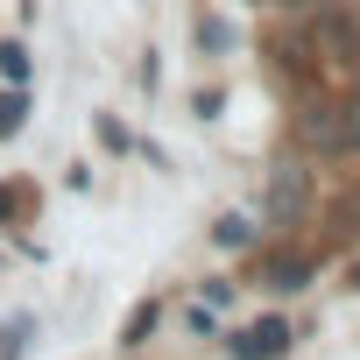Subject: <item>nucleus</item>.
<instances>
[{"instance_id":"f257e3e1","label":"nucleus","mask_w":360,"mask_h":360,"mask_svg":"<svg viewBox=\"0 0 360 360\" xmlns=\"http://www.w3.org/2000/svg\"><path fill=\"white\" fill-rule=\"evenodd\" d=\"M226 346H233V360H276V353L290 346V325H283V318H262V325L233 332Z\"/></svg>"},{"instance_id":"6e6552de","label":"nucleus","mask_w":360,"mask_h":360,"mask_svg":"<svg viewBox=\"0 0 360 360\" xmlns=\"http://www.w3.org/2000/svg\"><path fill=\"white\" fill-rule=\"evenodd\" d=\"M219 248H248V219H219Z\"/></svg>"},{"instance_id":"f03ea898","label":"nucleus","mask_w":360,"mask_h":360,"mask_svg":"<svg viewBox=\"0 0 360 360\" xmlns=\"http://www.w3.org/2000/svg\"><path fill=\"white\" fill-rule=\"evenodd\" d=\"M262 276H269L276 290H304V283H311V262H304V255H276Z\"/></svg>"},{"instance_id":"7ed1b4c3","label":"nucleus","mask_w":360,"mask_h":360,"mask_svg":"<svg viewBox=\"0 0 360 360\" xmlns=\"http://www.w3.org/2000/svg\"><path fill=\"white\" fill-rule=\"evenodd\" d=\"M29 332H36V318H8V325H0V360H22Z\"/></svg>"},{"instance_id":"20e7f679","label":"nucleus","mask_w":360,"mask_h":360,"mask_svg":"<svg viewBox=\"0 0 360 360\" xmlns=\"http://www.w3.org/2000/svg\"><path fill=\"white\" fill-rule=\"evenodd\" d=\"M148 332H155V304H134V311H127V332H120V346H141Z\"/></svg>"},{"instance_id":"0eeeda50","label":"nucleus","mask_w":360,"mask_h":360,"mask_svg":"<svg viewBox=\"0 0 360 360\" xmlns=\"http://www.w3.org/2000/svg\"><path fill=\"white\" fill-rule=\"evenodd\" d=\"M29 205H36L29 184H0V219H15V212H29Z\"/></svg>"},{"instance_id":"39448f33","label":"nucleus","mask_w":360,"mask_h":360,"mask_svg":"<svg viewBox=\"0 0 360 360\" xmlns=\"http://www.w3.org/2000/svg\"><path fill=\"white\" fill-rule=\"evenodd\" d=\"M0 78H8V85L29 78V50H22V43H0Z\"/></svg>"},{"instance_id":"423d86ee","label":"nucleus","mask_w":360,"mask_h":360,"mask_svg":"<svg viewBox=\"0 0 360 360\" xmlns=\"http://www.w3.org/2000/svg\"><path fill=\"white\" fill-rule=\"evenodd\" d=\"M22 113H29L22 85H15V92H0V134H15V127H22Z\"/></svg>"}]
</instances>
